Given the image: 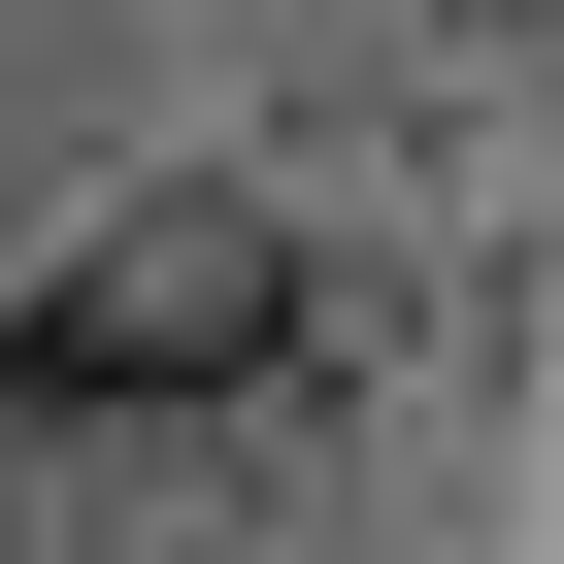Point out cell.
Returning <instances> with one entry per match:
<instances>
[{"label":"cell","instance_id":"6da1fadb","mask_svg":"<svg viewBox=\"0 0 564 564\" xmlns=\"http://www.w3.org/2000/svg\"><path fill=\"white\" fill-rule=\"evenodd\" d=\"M265 366H300V199H133L100 265H34V333H0L34 432H166V399H265Z\"/></svg>","mask_w":564,"mask_h":564}]
</instances>
